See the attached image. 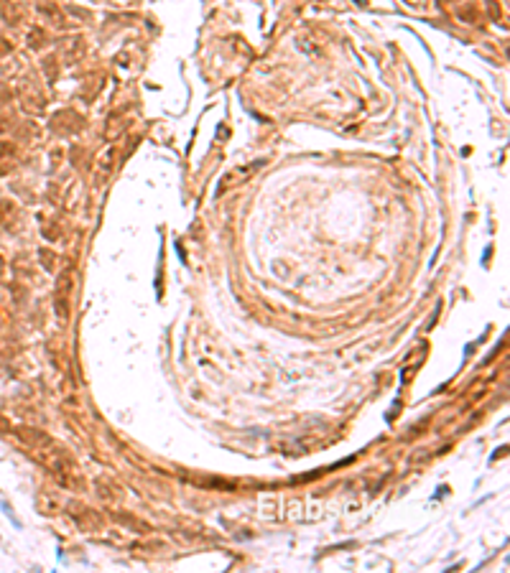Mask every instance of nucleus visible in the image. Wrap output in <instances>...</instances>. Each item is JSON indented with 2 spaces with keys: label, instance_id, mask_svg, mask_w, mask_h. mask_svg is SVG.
<instances>
[{
  "label": "nucleus",
  "instance_id": "1",
  "mask_svg": "<svg viewBox=\"0 0 510 573\" xmlns=\"http://www.w3.org/2000/svg\"><path fill=\"white\" fill-rule=\"evenodd\" d=\"M11 209H13V207H11L8 202H3V204H0V222H3V217H6V214H8Z\"/></svg>",
  "mask_w": 510,
  "mask_h": 573
},
{
  "label": "nucleus",
  "instance_id": "2",
  "mask_svg": "<svg viewBox=\"0 0 510 573\" xmlns=\"http://www.w3.org/2000/svg\"><path fill=\"white\" fill-rule=\"evenodd\" d=\"M8 51H11V44L0 39V56H3V54H8Z\"/></svg>",
  "mask_w": 510,
  "mask_h": 573
},
{
  "label": "nucleus",
  "instance_id": "3",
  "mask_svg": "<svg viewBox=\"0 0 510 573\" xmlns=\"http://www.w3.org/2000/svg\"><path fill=\"white\" fill-rule=\"evenodd\" d=\"M0 270H3V258H0Z\"/></svg>",
  "mask_w": 510,
  "mask_h": 573
}]
</instances>
